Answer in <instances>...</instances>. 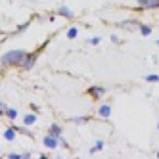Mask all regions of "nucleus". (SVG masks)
Masks as SVG:
<instances>
[{
	"instance_id": "nucleus-22",
	"label": "nucleus",
	"mask_w": 159,
	"mask_h": 159,
	"mask_svg": "<svg viewBox=\"0 0 159 159\" xmlns=\"http://www.w3.org/2000/svg\"><path fill=\"white\" fill-rule=\"evenodd\" d=\"M21 157H23V159H29V157H31V153H29V152H25V153H21Z\"/></svg>"
},
{
	"instance_id": "nucleus-12",
	"label": "nucleus",
	"mask_w": 159,
	"mask_h": 159,
	"mask_svg": "<svg viewBox=\"0 0 159 159\" xmlns=\"http://www.w3.org/2000/svg\"><path fill=\"white\" fill-rule=\"evenodd\" d=\"M23 123H25V127L35 125V123H37V115H35V113H27V115L23 117Z\"/></svg>"
},
{
	"instance_id": "nucleus-4",
	"label": "nucleus",
	"mask_w": 159,
	"mask_h": 159,
	"mask_svg": "<svg viewBox=\"0 0 159 159\" xmlns=\"http://www.w3.org/2000/svg\"><path fill=\"white\" fill-rule=\"evenodd\" d=\"M140 23H142V21H138V19H125V21H119V27L121 29H127V31H134V29H138L140 27Z\"/></svg>"
},
{
	"instance_id": "nucleus-10",
	"label": "nucleus",
	"mask_w": 159,
	"mask_h": 159,
	"mask_svg": "<svg viewBox=\"0 0 159 159\" xmlns=\"http://www.w3.org/2000/svg\"><path fill=\"white\" fill-rule=\"evenodd\" d=\"M16 134H17V130H16L14 127H12V129H6V130H4V138H6L8 142H14V140H16Z\"/></svg>"
},
{
	"instance_id": "nucleus-3",
	"label": "nucleus",
	"mask_w": 159,
	"mask_h": 159,
	"mask_svg": "<svg viewBox=\"0 0 159 159\" xmlns=\"http://www.w3.org/2000/svg\"><path fill=\"white\" fill-rule=\"evenodd\" d=\"M86 94L92 98V100H100V98H104V96H106V88H104V86H100V84H92V86H88Z\"/></svg>"
},
{
	"instance_id": "nucleus-6",
	"label": "nucleus",
	"mask_w": 159,
	"mask_h": 159,
	"mask_svg": "<svg viewBox=\"0 0 159 159\" xmlns=\"http://www.w3.org/2000/svg\"><path fill=\"white\" fill-rule=\"evenodd\" d=\"M140 10H159V0H136Z\"/></svg>"
},
{
	"instance_id": "nucleus-11",
	"label": "nucleus",
	"mask_w": 159,
	"mask_h": 159,
	"mask_svg": "<svg viewBox=\"0 0 159 159\" xmlns=\"http://www.w3.org/2000/svg\"><path fill=\"white\" fill-rule=\"evenodd\" d=\"M138 31H140V35H142V37H150L153 29H152V25H146V23H140Z\"/></svg>"
},
{
	"instance_id": "nucleus-2",
	"label": "nucleus",
	"mask_w": 159,
	"mask_h": 159,
	"mask_svg": "<svg viewBox=\"0 0 159 159\" xmlns=\"http://www.w3.org/2000/svg\"><path fill=\"white\" fill-rule=\"evenodd\" d=\"M48 44V42H46ZM46 44H42V48H39L37 52H27V56L23 58V61L19 63V69H23V71H29V69H33L35 67V63H37V60H39V54L44 50V46Z\"/></svg>"
},
{
	"instance_id": "nucleus-1",
	"label": "nucleus",
	"mask_w": 159,
	"mask_h": 159,
	"mask_svg": "<svg viewBox=\"0 0 159 159\" xmlns=\"http://www.w3.org/2000/svg\"><path fill=\"white\" fill-rule=\"evenodd\" d=\"M27 56V50H10L4 52L0 58V67L8 69V67H19V63L23 61V58Z\"/></svg>"
},
{
	"instance_id": "nucleus-19",
	"label": "nucleus",
	"mask_w": 159,
	"mask_h": 159,
	"mask_svg": "<svg viewBox=\"0 0 159 159\" xmlns=\"http://www.w3.org/2000/svg\"><path fill=\"white\" fill-rule=\"evenodd\" d=\"M29 23H31V21H25V23H21V25L17 27V33H21V31H25V29L29 27Z\"/></svg>"
},
{
	"instance_id": "nucleus-16",
	"label": "nucleus",
	"mask_w": 159,
	"mask_h": 159,
	"mask_svg": "<svg viewBox=\"0 0 159 159\" xmlns=\"http://www.w3.org/2000/svg\"><path fill=\"white\" fill-rule=\"evenodd\" d=\"M146 83H159V75H155V73L146 75Z\"/></svg>"
},
{
	"instance_id": "nucleus-15",
	"label": "nucleus",
	"mask_w": 159,
	"mask_h": 159,
	"mask_svg": "<svg viewBox=\"0 0 159 159\" xmlns=\"http://www.w3.org/2000/svg\"><path fill=\"white\" fill-rule=\"evenodd\" d=\"M77 35H79V29L77 27H69V29H67V39H77Z\"/></svg>"
},
{
	"instance_id": "nucleus-20",
	"label": "nucleus",
	"mask_w": 159,
	"mask_h": 159,
	"mask_svg": "<svg viewBox=\"0 0 159 159\" xmlns=\"http://www.w3.org/2000/svg\"><path fill=\"white\" fill-rule=\"evenodd\" d=\"M21 153H8V159H19Z\"/></svg>"
},
{
	"instance_id": "nucleus-21",
	"label": "nucleus",
	"mask_w": 159,
	"mask_h": 159,
	"mask_svg": "<svg viewBox=\"0 0 159 159\" xmlns=\"http://www.w3.org/2000/svg\"><path fill=\"white\" fill-rule=\"evenodd\" d=\"M111 42H115V44L119 42V39H117V35H111Z\"/></svg>"
},
{
	"instance_id": "nucleus-17",
	"label": "nucleus",
	"mask_w": 159,
	"mask_h": 159,
	"mask_svg": "<svg viewBox=\"0 0 159 159\" xmlns=\"http://www.w3.org/2000/svg\"><path fill=\"white\" fill-rule=\"evenodd\" d=\"M69 121H71V123H75V125H83V123H86V121H88V117H71Z\"/></svg>"
},
{
	"instance_id": "nucleus-5",
	"label": "nucleus",
	"mask_w": 159,
	"mask_h": 159,
	"mask_svg": "<svg viewBox=\"0 0 159 159\" xmlns=\"http://www.w3.org/2000/svg\"><path fill=\"white\" fill-rule=\"evenodd\" d=\"M42 144L46 146L48 150H56V148L60 146V138H58V136H54V134H46L42 138Z\"/></svg>"
},
{
	"instance_id": "nucleus-23",
	"label": "nucleus",
	"mask_w": 159,
	"mask_h": 159,
	"mask_svg": "<svg viewBox=\"0 0 159 159\" xmlns=\"http://www.w3.org/2000/svg\"><path fill=\"white\" fill-rule=\"evenodd\" d=\"M155 44H157V46H159V39H157V40H155Z\"/></svg>"
},
{
	"instance_id": "nucleus-8",
	"label": "nucleus",
	"mask_w": 159,
	"mask_h": 159,
	"mask_svg": "<svg viewBox=\"0 0 159 159\" xmlns=\"http://www.w3.org/2000/svg\"><path fill=\"white\" fill-rule=\"evenodd\" d=\"M109 115H111V106L109 104H102L98 107V117L100 119H109Z\"/></svg>"
},
{
	"instance_id": "nucleus-18",
	"label": "nucleus",
	"mask_w": 159,
	"mask_h": 159,
	"mask_svg": "<svg viewBox=\"0 0 159 159\" xmlns=\"http://www.w3.org/2000/svg\"><path fill=\"white\" fill-rule=\"evenodd\" d=\"M100 42H102V39H100V37H92V39H90V44H92V46H98Z\"/></svg>"
},
{
	"instance_id": "nucleus-13",
	"label": "nucleus",
	"mask_w": 159,
	"mask_h": 159,
	"mask_svg": "<svg viewBox=\"0 0 159 159\" xmlns=\"http://www.w3.org/2000/svg\"><path fill=\"white\" fill-rule=\"evenodd\" d=\"M104 146H106V142H104V140H96V142H94V146L90 148V153H96V152H100V150H104Z\"/></svg>"
},
{
	"instance_id": "nucleus-24",
	"label": "nucleus",
	"mask_w": 159,
	"mask_h": 159,
	"mask_svg": "<svg viewBox=\"0 0 159 159\" xmlns=\"http://www.w3.org/2000/svg\"><path fill=\"white\" fill-rule=\"evenodd\" d=\"M157 129H159V121H157Z\"/></svg>"
},
{
	"instance_id": "nucleus-7",
	"label": "nucleus",
	"mask_w": 159,
	"mask_h": 159,
	"mask_svg": "<svg viewBox=\"0 0 159 159\" xmlns=\"http://www.w3.org/2000/svg\"><path fill=\"white\" fill-rule=\"evenodd\" d=\"M56 14L58 16H61V17H65V19H73L75 17V14H73V10L69 8V6H58V10H56Z\"/></svg>"
},
{
	"instance_id": "nucleus-9",
	"label": "nucleus",
	"mask_w": 159,
	"mask_h": 159,
	"mask_svg": "<svg viewBox=\"0 0 159 159\" xmlns=\"http://www.w3.org/2000/svg\"><path fill=\"white\" fill-rule=\"evenodd\" d=\"M61 132H63V129H61V125H58V123H52L50 125V129H48V134H54V136H61Z\"/></svg>"
},
{
	"instance_id": "nucleus-14",
	"label": "nucleus",
	"mask_w": 159,
	"mask_h": 159,
	"mask_svg": "<svg viewBox=\"0 0 159 159\" xmlns=\"http://www.w3.org/2000/svg\"><path fill=\"white\" fill-rule=\"evenodd\" d=\"M6 117H8L10 121H14V119L17 117V109H16V107H8V109H6Z\"/></svg>"
}]
</instances>
